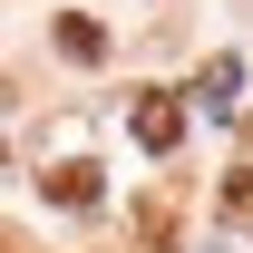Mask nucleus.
I'll return each instance as SVG.
<instances>
[{
  "mask_svg": "<svg viewBox=\"0 0 253 253\" xmlns=\"http://www.w3.org/2000/svg\"><path fill=\"white\" fill-rule=\"evenodd\" d=\"M59 59H78V68H88V59H107V30L68 10V20H59Z\"/></svg>",
  "mask_w": 253,
  "mask_h": 253,
  "instance_id": "7ed1b4c3",
  "label": "nucleus"
},
{
  "mask_svg": "<svg viewBox=\"0 0 253 253\" xmlns=\"http://www.w3.org/2000/svg\"><path fill=\"white\" fill-rule=\"evenodd\" d=\"M136 244H146V253H166V244H175V205H166V195L136 214Z\"/></svg>",
  "mask_w": 253,
  "mask_h": 253,
  "instance_id": "20e7f679",
  "label": "nucleus"
},
{
  "mask_svg": "<svg viewBox=\"0 0 253 253\" xmlns=\"http://www.w3.org/2000/svg\"><path fill=\"white\" fill-rule=\"evenodd\" d=\"M49 205H97V166H49Z\"/></svg>",
  "mask_w": 253,
  "mask_h": 253,
  "instance_id": "f03ea898",
  "label": "nucleus"
},
{
  "mask_svg": "<svg viewBox=\"0 0 253 253\" xmlns=\"http://www.w3.org/2000/svg\"><path fill=\"white\" fill-rule=\"evenodd\" d=\"M175 136H185V107H175V97H136V146H146V156H175Z\"/></svg>",
  "mask_w": 253,
  "mask_h": 253,
  "instance_id": "f257e3e1",
  "label": "nucleus"
}]
</instances>
